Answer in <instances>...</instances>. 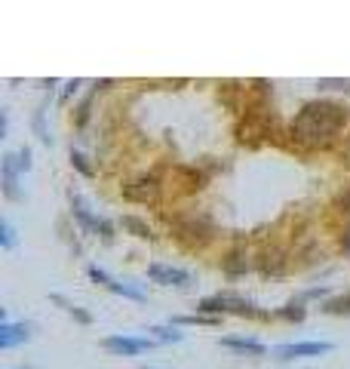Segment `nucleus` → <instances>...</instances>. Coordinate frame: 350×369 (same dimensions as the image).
Wrapping results in <instances>:
<instances>
[{
  "instance_id": "obj_20",
  "label": "nucleus",
  "mask_w": 350,
  "mask_h": 369,
  "mask_svg": "<svg viewBox=\"0 0 350 369\" xmlns=\"http://www.w3.org/2000/svg\"><path fill=\"white\" fill-rule=\"evenodd\" d=\"M16 160H19V173H28V169H31V148L22 145L16 151Z\"/></svg>"
},
{
  "instance_id": "obj_18",
  "label": "nucleus",
  "mask_w": 350,
  "mask_h": 369,
  "mask_svg": "<svg viewBox=\"0 0 350 369\" xmlns=\"http://www.w3.org/2000/svg\"><path fill=\"white\" fill-rule=\"evenodd\" d=\"M0 246H3V249H13V246H16V231H13L10 219L0 221Z\"/></svg>"
},
{
  "instance_id": "obj_5",
  "label": "nucleus",
  "mask_w": 350,
  "mask_h": 369,
  "mask_svg": "<svg viewBox=\"0 0 350 369\" xmlns=\"http://www.w3.org/2000/svg\"><path fill=\"white\" fill-rule=\"evenodd\" d=\"M71 212H74V219H77L80 225L86 228V231L102 234V237H105V240H111V237H114V228H111L105 219L93 216V212H89V206L83 203V197H80V194H74V191H71Z\"/></svg>"
},
{
  "instance_id": "obj_25",
  "label": "nucleus",
  "mask_w": 350,
  "mask_h": 369,
  "mask_svg": "<svg viewBox=\"0 0 350 369\" xmlns=\"http://www.w3.org/2000/svg\"><path fill=\"white\" fill-rule=\"evenodd\" d=\"M141 369H154V366H141Z\"/></svg>"
},
{
  "instance_id": "obj_13",
  "label": "nucleus",
  "mask_w": 350,
  "mask_h": 369,
  "mask_svg": "<svg viewBox=\"0 0 350 369\" xmlns=\"http://www.w3.org/2000/svg\"><path fill=\"white\" fill-rule=\"evenodd\" d=\"M148 332H151L154 342H182V338H184L182 332L175 329V323H169V327H151Z\"/></svg>"
},
{
  "instance_id": "obj_16",
  "label": "nucleus",
  "mask_w": 350,
  "mask_h": 369,
  "mask_svg": "<svg viewBox=\"0 0 350 369\" xmlns=\"http://www.w3.org/2000/svg\"><path fill=\"white\" fill-rule=\"evenodd\" d=\"M326 314H350V292L347 295H338V299H329L323 305Z\"/></svg>"
},
{
  "instance_id": "obj_11",
  "label": "nucleus",
  "mask_w": 350,
  "mask_h": 369,
  "mask_svg": "<svg viewBox=\"0 0 350 369\" xmlns=\"http://www.w3.org/2000/svg\"><path fill=\"white\" fill-rule=\"evenodd\" d=\"M221 345L230 351H237V354H243V357H264L267 348L262 342H255V338H240V336H228V338H221Z\"/></svg>"
},
{
  "instance_id": "obj_17",
  "label": "nucleus",
  "mask_w": 350,
  "mask_h": 369,
  "mask_svg": "<svg viewBox=\"0 0 350 369\" xmlns=\"http://www.w3.org/2000/svg\"><path fill=\"white\" fill-rule=\"evenodd\" d=\"M304 305L301 301H292V305H286V308H280L277 317H283V320H304Z\"/></svg>"
},
{
  "instance_id": "obj_1",
  "label": "nucleus",
  "mask_w": 350,
  "mask_h": 369,
  "mask_svg": "<svg viewBox=\"0 0 350 369\" xmlns=\"http://www.w3.org/2000/svg\"><path fill=\"white\" fill-rule=\"evenodd\" d=\"M344 120H347L344 105L329 102V99H317V102H308V105L295 114L292 136H295L298 145L317 148V145H326L329 139L338 136V129L344 127Z\"/></svg>"
},
{
  "instance_id": "obj_9",
  "label": "nucleus",
  "mask_w": 350,
  "mask_h": 369,
  "mask_svg": "<svg viewBox=\"0 0 350 369\" xmlns=\"http://www.w3.org/2000/svg\"><path fill=\"white\" fill-rule=\"evenodd\" d=\"M28 338H31V329H28V323H13V320L0 323V348H3V351L16 348V345H25Z\"/></svg>"
},
{
  "instance_id": "obj_23",
  "label": "nucleus",
  "mask_w": 350,
  "mask_h": 369,
  "mask_svg": "<svg viewBox=\"0 0 350 369\" xmlns=\"http://www.w3.org/2000/svg\"><path fill=\"white\" fill-rule=\"evenodd\" d=\"M77 86H80V80H71V84L65 86V93H62V102H68V99H71V93H77Z\"/></svg>"
},
{
  "instance_id": "obj_14",
  "label": "nucleus",
  "mask_w": 350,
  "mask_h": 369,
  "mask_svg": "<svg viewBox=\"0 0 350 369\" xmlns=\"http://www.w3.org/2000/svg\"><path fill=\"white\" fill-rule=\"evenodd\" d=\"M49 299H53V301H56V305H62V308H65V311H68V314L74 317V320H80V323H93V314H86V311H83V308H77V305H71V301H68V299H62V295H49Z\"/></svg>"
},
{
  "instance_id": "obj_10",
  "label": "nucleus",
  "mask_w": 350,
  "mask_h": 369,
  "mask_svg": "<svg viewBox=\"0 0 350 369\" xmlns=\"http://www.w3.org/2000/svg\"><path fill=\"white\" fill-rule=\"evenodd\" d=\"M123 197L126 201H136V203H154L160 197V184L154 179H141V182H132L123 188Z\"/></svg>"
},
{
  "instance_id": "obj_12",
  "label": "nucleus",
  "mask_w": 350,
  "mask_h": 369,
  "mask_svg": "<svg viewBox=\"0 0 350 369\" xmlns=\"http://www.w3.org/2000/svg\"><path fill=\"white\" fill-rule=\"evenodd\" d=\"M43 117H47V102H43V105L34 111V132H37V139H40L43 145H53V136H49V129H47V123H43Z\"/></svg>"
},
{
  "instance_id": "obj_4",
  "label": "nucleus",
  "mask_w": 350,
  "mask_h": 369,
  "mask_svg": "<svg viewBox=\"0 0 350 369\" xmlns=\"http://www.w3.org/2000/svg\"><path fill=\"white\" fill-rule=\"evenodd\" d=\"M332 345L329 342H289V345H277L273 348V360L289 363L295 357H319V354H329Z\"/></svg>"
},
{
  "instance_id": "obj_6",
  "label": "nucleus",
  "mask_w": 350,
  "mask_h": 369,
  "mask_svg": "<svg viewBox=\"0 0 350 369\" xmlns=\"http://www.w3.org/2000/svg\"><path fill=\"white\" fill-rule=\"evenodd\" d=\"M148 277L160 286H191V271L184 268H175V265H163V262H154L148 265Z\"/></svg>"
},
{
  "instance_id": "obj_22",
  "label": "nucleus",
  "mask_w": 350,
  "mask_h": 369,
  "mask_svg": "<svg viewBox=\"0 0 350 369\" xmlns=\"http://www.w3.org/2000/svg\"><path fill=\"white\" fill-rule=\"evenodd\" d=\"M71 164L77 166V169H80V173H83V175H93V169H89V164H86V157H83V154L71 151Z\"/></svg>"
},
{
  "instance_id": "obj_2",
  "label": "nucleus",
  "mask_w": 350,
  "mask_h": 369,
  "mask_svg": "<svg viewBox=\"0 0 350 369\" xmlns=\"http://www.w3.org/2000/svg\"><path fill=\"white\" fill-rule=\"evenodd\" d=\"M197 314H206V317H215V314H240V317H262L264 320V311H258L249 299L243 295H234V292H215L209 299H203L197 305Z\"/></svg>"
},
{
  "instance_id": "obj_8",
  "label": "nucleus",
  "mask_w": 350,
  "mask_h": 369,
  "mask_svg": "<svg viewBox=\"0 0 350 369\" xmlns=\"http://www.w3.org/2000/svg\"><path fill=\"white\" fill-rule=\"evenodd\" d=\"M89 277H93L95 283L108 286V290H111V292H117V295H126V299H132V301H145V292H141L138 286H132V283H120V280L108 277V271H102L99 265H93V268H89Z\"/></svg>"
},
{
  "instance_id": "obj_7",
  "label": "nucleus",
  "mask_w": 350,
  "mask_h": 369,
  "mask_svg": "<svg viewBox=\"0 0 350 369\" xmlns=\"http://www.w3.org/2000/svg\"><path fill=\"white\" fill-rule=\"evenodd\" d=\"M0 184H3V197H6V201H22L16 154H3V160H0Z\"/></svg>"
},
{
  "instance_id": "obj_15",
  "label": "nucleus",
  "mask_w": 350,
  "mask_h": 369,
  "mask_svg": "<svg viewBox=\"0 0 350 369\" xmlns=\"http://www.w3.org/2000/svg\"><path fill=\"white\" fill-rule=\"evenodd\" d=\"M120 225L126 228V231H132V234H136V237H151V228H148L141 219H136V216H123Z\"/></svg>"
},
{
  "instance_id": "obj_21",
  "label": "nucleus",
  "mask_w": 350,
  "mask_h": 369,
  "mask_svg": "<svg viewBox=\"0 0 350 369\" xmlns=\"http://www.w3.org/2000/svg\"><path fill=\"white\" fill-rule=\"evenodd\" d=\"M225 271H228V274H237V271H246V258H240L237 253H230V256H228V262H225Z\"/></svg>"
},
{
  "instance_id": "obj_24",
  "label": "nucleus",
  "mask_w": 350,
  "mask_h": 369,
  "mask_svg": "<svg viewBox=\"0 0 350 369\" xmlns=\"http://www.w3.org/2000/svg\"><path fill=\"white\" fill-rule=\"evenodd\" d=\"M6 127H10V117L6 111H0V139H6Z\"/></svg>"
},
{
  "instance_id": "obj_19",
  "label": "nucleus",
  "mask_w": 350,
  "mask_h": 369,
  "mask_svg": "<svg viewBox=\"0 0 350 369\" xmlns=\"http://www.w3.org/2000/svg\"><path fill=\"white\" fill-rule=\"evenodd\" d=\"M173 323H218V317H206V314H184V317H173Z\"/></svg>"
},
{
  "instance_id": "obj_3",
  "label": "nucleus",
  "mask_w": 350,
  "mask_h": 369,
  "mask_svg": "<svg viewBox=\"0 0 350 369\" xmlns=\"http://www.w3.org/2000/svg\"><path fill=\"white\" fill-rule=\"evenodd\" d=\"M154 338L151 336H108L105 342H102V348L117 354V357H136V354L154 348Z\"/></svg>"
}]
</instances>
